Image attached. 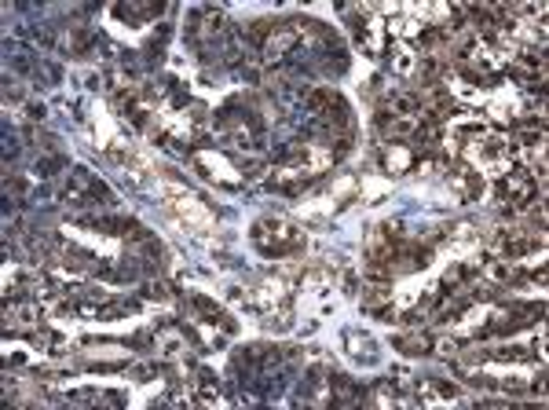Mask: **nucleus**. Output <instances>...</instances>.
<instances>
[{
    "label": "nucleus",
    "mask_w": 549,
    "mask_h": 410,
    "mask_svg": "<svg viewBox=\"0 0 549 410\" xmlns=\"http://www.w3.org/2000/svg\"><path fill=\"white\" fill-rule=\"evenodd\" d=\"M396 348L407 352V355H429V352H432V337L422 334V330H414V334H403V337L396 341Z\"/></svg>",
    "instance_id": "5"
},
{
    "label": "nucleus",
    "mask_w": 549,
    "mask_h": 410,
    "mask_svg": "<svg viewBox=\"0 0 549 410\" xmlns=\"http://www.w3.org/2000/svg\"><path fill=\"white\" fill-rule=\"evenodd\" d=\"M253 242L260 245L264 253H289V250H297L300 245V235L293 231V227H289L282 217H267V220H260L253 227Z\"/></svg>",
    "instance_id": "1"
},
{
    "label": "nucleus",
    "mask_w": 549,
    "mask_h": 410,
    "mask_svg": "<svg viewBox=\"0 0 549 410\" xmlns=\"http://www.w3.org/2000/svg\"><path fill=\"white\" fill-rule=\"evenodd\" d=\"M384 169H389V172H407L410 169V151H407V146H389V151H384Z\"/></svg>",
    "instance_id": "7"
},
{
    "label": "nucleus",
    "mask_w": 549,
    "mask_h": 410,
    "mask_svg": "<svg viewBox=\"0 0 549 410\" xmlns=\"http://www.w3.org/2000/svg\"><path fill=\"white\" fill-rule=\"evenodd\" d=\"M483 271H487V278H491L494 286H506V282H516V268L509 264V260H494V264H487V268H483Z\"/></svg>",
    "instance_id": "8"
},
{
    "label": "nucleus",
    "mask_w": 549,
    "mask_h": 410,
    "mask_svg": "<svg viewBox=\"0 0 549 410\" xmlns=\"http://www.w3.org/2000/svg\"><path fill=\"white\" fill-rule=\"evenodd\" d=\"M330 399H333V403H341V406H355V403H363V399H366V392H363L359 385H352L348 377L330 374Z\"/></svg>",
    "instance_id": "4"
},
{
    "label": "nucleus",
    "mask_w": 549,
    "mask_h": 410,
    "mask_svg": "<svg viewBox=\"0 0 549 410\" xmlns=\"http://www.w3.org/2000/svg\"><path fill=\"white\" fill-rule=\"evenodd\" d=\"M417 70H422L425 77H436V74H440L443 67H440V62H436V59H422V67H417Z\"/></svg>",
    "instance_id": "13"
},
{
    "label": "nucleus",
    "mask_w": 549,
    "mask_h": 410,
    "mask_svg": "<svg viewBox=\"0 0 549 410\" xmlns=\"http://www.w3.org/2000/svg\"><path fill=\"white\" fill-rule=\"evenodd\" d=\"M389 297H392V293H384V289H370L363 297V311H366V315H377V319H392Z\"/></svg>",
    "instance_id": "6"
},
{
    "label": "nucleus",
    "mask_w": 549,
    "mask_h": 410,
    "mask_svg": "<svg viewBox=\"0 0 549 410\" xmlns=\"http://www.w3.org/2000/svg\"><path fill=\"white\" fill-rule=\"evenodd\" d=\"M377 132H381L384 139H396V143L414 139L417 118H399V114H392V110H377Z\"/></svg>",
    "instance_id": "3"
},
{
    "label": "nucleus",
    "mask_w": 549,
    "mask_h": 410,
    "mask_svg": "<svg viewBox=\"0 0 549 410\" xmlns=\"http://www.w3.org/2000/svg\"><path fill=\"white\" fill-rule=\"evenodd\" d=\"M271 29H279V26H274L271 19H256V22L249 26V41H253V44H267Z\"/></svg>",
    "instance_id": "9"
},
{
    "label": "nucleus",
    "mask_w": 549,
    "mask_h": 410,
    "mask_svg": "<svg viewBox=\"0 0 549 410\" xmlns=\"http://www.w3.org/2000/svg\"><path fill=\"white\" fill-rule=\"evenodd\" d=\"M348 344L355 348V355H359V359H366V363L374 359V352H370V341H366V337L359 341V334H348Z\"/></svg>",
    "instance_id": "10"
},
{
    "label": "nucleus",
    "mask_w": 549,
    "mask_h": 410,
    "mask_svg": "<svg viewBox=\"0 0 549 410\" xmlns=\"http://www.w3.org/2000/svg\"><path fill=\"white\" fill-rule=\"evenodd\" d=\"M55 169H62V158H44V161H37V172H41V176L55 172Z\"/></svg>",
    "instance_id": "12"
},
{
    "label": "nucleus",
    "mask_w": 549,
    "mask_h": 410,
    "mask_svg": "<svg viewBox=\"0 0 549 410\" xmlns=\"http://www.w3.org/2000/svg\"><path fill=\"white\" fill-rule=\"evenodd\" d=\"M147 297H151V301H169L165 282H147Z\"/></svg>",
    "instance_id": "11"
},
{
    "label": "nucleus",
    "mask_w": 549,
    "mask_h": 410,
    "mask_svg": "<svg viewBox=\"0 0 549 410\" xmlns=\"http://www.w3.org/2000/svg\"><path fill=\"white\" fill-rule=\"evenodd\" d=\"M535 194H538V176H531L524 169H513L509 176H502V184H498V198H502V205H513V209L531 205Z\"/></svg>",
    "instance_id": "2"
}]
</instances>
